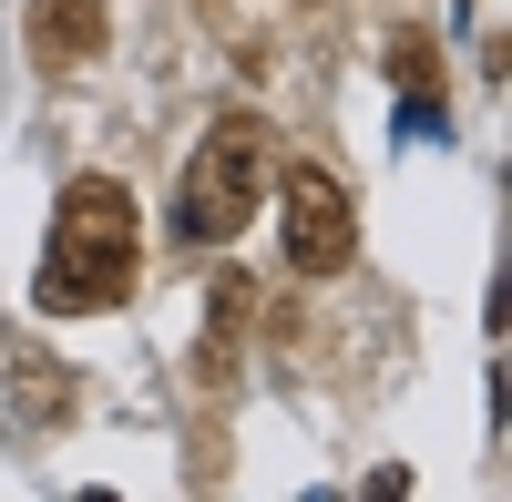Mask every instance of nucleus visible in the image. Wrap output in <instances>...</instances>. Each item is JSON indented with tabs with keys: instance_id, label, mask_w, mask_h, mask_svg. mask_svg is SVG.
Instances as JSON below:
<instances>
[{
	"instance_id": "nucleus-1",
	"label": "nucleus",
	"mask_w": 512,
	"mask_h": 502,
	"mask_svg": "<svg viewBox=\"0 0 512 502\" xmlns=\"http://www.w3.org/2000/svg\"><path fill=\"white\" fill-rule=\"evenodd\" d=\"M134 267H144V226H134V195L123 175H72L52 205V236H41V267H31V308L41 318H93L134 298Z\"/></svg>"
},
{
	"instance_id": "nucleus-2",
	"label": "nucleus",
	"mask_w": 512,
	"mask_h": 502,
	"mask_svg": "<svg viewBox=\"0 0 512 502\" xmlns=\"http://www.w3.org/2000/svg\"><path fill=\"white\" fill-rule=\"evenodd\" d=\"M256 205H267V123H256V113H226L216 134L185 154L175 236H185V246H226V236H246Z\"/></svg>"
},
{
	"instance_id": "nucleus-3",
	"label": "nucleus",
	"mask_w": 512,
	"mask_h": 502,
	"mask_svg": "<svg viewBox=\"0 0 512 502\" xmlns=\"http://www.w3.org/2000/svg\"><path fill=\"white\" fill-rule=\"evenodd\" d=\"M277 216H287V267L297 277H338L359 257V205L338 195L328 164H287L277 175Z\"/></svg>"
},
{
	"instance_id": "nucleus-4",
	"label": "nucleus",
	"mask_w": 512,
	"mask_h": 502,
	"mask_svg": "<svg viewBox=\"0 0 512 502\" xmlns=\"http://www.w3.org/2000/svg\"><path fill=\"white\" fill-rule=\"evenodd\" d=\"M21 41H31L41 72H82V62L103 52V0H31V11H21Z\"/></svg>"
},
{
	"instance_id": "nucleus-5",
	"label": "nucleus",
	"mask_w": 512,
	"mask_h": 502,
	"mask_svg": "<svg viewBox=\"0 0 512 502\" xmlns=\"http://www.w3.org/2000/svg\"><path fill=\"white\" fill-rule=\"evenodd\" d=\"M246 318H256V287H246V277H226V287H216V328H205V349H195L205 380H226V349L246 339Z\"/></svg>"
},
{
	"instance_id": "nucleus-6",
	"label": "nucleus",
	"mask_w": 512,
	"mask_h": 502,
	"mask_svg": "<svg viewBox=\"0 0 512 502\" xmlns=\"http://www.w3.org/2000/svg\"><path fill=\"white\" fill-rule=\"evenodd\" d=\"M390 82H400L410 103H431V82H441V72H431V31H400V41H390Z\"/></svg>"
}]
</instances>
